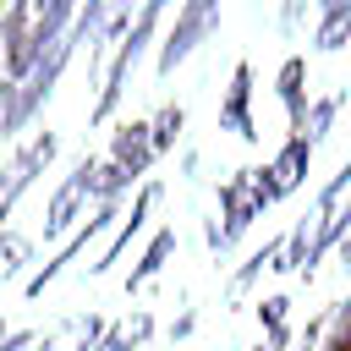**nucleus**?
Masks as SVG:
<instances>
[{"instance_id": "nucleus-1", "label": "nucleus", "mask_w": 351, "mask_h": 351, "mask_svg": "<svg viewBox=\"0 0 351 351\" xmlns=\"http://www.w3.org/2000/svg\"><path fill=\"white\" fill-rule=\"evenodd\" d=\"M165 5H170V0H143V5H137L132 27L121 33V44H115V60H110V71H104V88H99L93 121H110V115H115V104H121V93H126V82H132V71H137V60H143V49H148V44H154V33H159V16H165Z\"/></svg>"}, {"instance_id": "nucleus-2", "label": "nucleus", "mask_w": 351, "mask_h": 351, "mask_svg": "<svg viewBox=\"0 0 351 351\" xmlns=\"http://www.w3.org/2000/svg\"><path fill=\"white\" fill-rule=\"evenodd\" d=\"M263 208H269V197H263V186H258V170H236V176L219 186V219H225V225H208V247H214V252L236 247L241 230H247Z\"/></svg>"}, {"instance_id": "nucleus-3", "label": "nucleus", "mask_w": 351, "mask_h": 351, "mask_svg": "<svg viewBox=\"0 0 351 351\" xmlns=\"http://www.w3.org/2000/svg\"><path fill=\"white\" fill-rule=\"evenodd\" d=\"M93 186H99V159L93 154H82L77 165H71V176L55 186V197H49V208H44V241H60L71 225H82L88 214V203L99 208V197H93Z\"/></svg>"}, {"instance_id": "nucleus-4", "label": "nucleus", "mask_w": 351, "mask_h": 351, "mask_svg": "<svg viewBox=\"0 0 351 351\" xmlns=\"http://www.w3.org/2000/svg\"><path fill=\"white\" fill-rule=\"evenodd\" d=\"M208 33H219V0H181L170 33L159 38V60H154L159 77H170L181 60H192V49H197Z\"/></svg>"}, {"instance_id": "nucleus-5", "label": "nucleus", "mask_w": 351, "mask_h": 351, "mask_svg": "<svg viewBox=\"0 0 351 351\" xmlns=\"http://www.w3.org/2000/svg\"><path fill=\"white\" fill-rule=\"evenodd\" d=\"M60 154V137L55 132H38L33 143H22L5 165H0V230H5V219H11V208L22 203V192L49 170V159Z\"/></svg>"}, {"instance_id": "nucleus-6", "label": "nucleus", "mask_w": 351, "mask_h": 351, "mask_svg": "<svg viewBox=\"0 0 351 351\" xmlns=\"http://www.w3.org/2000/svg\"><path fill=\"white\" fill-rule=\"evenodd\" d=\"M132 5H143V0H82L77 5V22H71V44L82 49L88 44V66H99V49L115 38V33H126L132 27Z\"/></svg>"}, {"instance_id": "nucleus-7", "label": "nucleus", "mask_w": 351, "mask_h": 351, "mask_svg": "<svg viewBox=\"0 0 351 351\" xmlns=\"http://www.w3.org/2000/svg\"><path fill=\"white\" fill-rule=\"evenodd\" d=\"M307 165H313V143L307 137H285V148L258 170V186H263V197L269 203H280V197H291L302 181H307Z\"/></svg>"}, {"instance_id": "nucleus-8", "label": "nucleus", "mask_w": 351, "mask_h": 351, "mask_svg": "<svg viewBox=\"0 0 351 351\" xmlns=\"http://www.w3.org/2000/svg\"><path fill=\"white\" fill-rule=\"evenodd\" d=\"M115 219H121V203H99V208H93V214H88V219H82V225L66 236V247L55 252V263H44V269L27 280V296H44V285H49V280H55V274H60V269L77 258V252H88V241H99V236H104Z\"/></svg>"}, {"instance_id": "nucleus-9", "label": "nucleus", "mask_w": 351, "mask_h": 351, "mask_svg": "<svg viewBox=\"0 0 351 351\" xmlns=\"http://www.w3.org/2000/svg\"><path fill=\"white\" fill-rule=\"evenodd\" d=\"M219 132H230V137H241V143H258V121H252V66H247V60H236L230 88H225V99H219Z\"/></svg>"}, {"instance_id": "nucleus-10", "label": "nucleus", "mask_w": 351, "mask_h": 351, "mask_svg": "<svg viewBox=\"0 0 351 351\" xmlns=\"http://www.w3.org/2000/svg\"><path fill=\"white\" fill-rule=\"evenodd\" d=\"M154 159H159V154H154L148 121H121V126H115V137H110V165H121L132 181H143Z\"/></svg>"}, {"instance_id": "nucleus-11", "label": "nucleus", "mask_w": 351, "mask_h": 351, "mask_svg": "<svg viewBox=\"0 0 351 351\" xmlns=\"http://www.w3.org/2000/svg\"><path fill=\"white\" fill-rule=\"evenodd\" d=\"M99 335H104V318L99 313H71V318H60L55 329L38 335V351H93Z\"/></svg>"}, {"instance_id": "nucleus-12", "label": "nucleus", "mask_w": 351, "mask_h": 351, "mask_svg": "<svg viewBox=\"0 0 351 351\" xmlns=\"http://www.w3.org/2000/svg\"><path fill=\"white\" fill-rule=\"evenodd\" d=\"M154 203H159V181H148V186L137 192V203H132V214H126V219L115 225V241L104 247V258H99V263H88L93 274H104V269H110V263H115V258H121V252H126V247H132V241L143 236V225H148V214H154Z\"/></svg>"}, {"instance_id": "nucleus-13", "label": "nucleus", "mask_w": 351, "mask_h": 351, "mask_svg": "<svg viewBox=\"0 0 351 351\" xmlns=\"http://www.w3.org/2000/svg\"><path fill=\"white\" fill-rule=\"evenodd\" d=\"M274 93H280V104H285V121H291V132H302V115H307V60H302V55H291V60L280 66V77H274Z\"/></svg>"}, {"instance_id": "nucleus-14", "label": "nucleus", "mask_w": 351, "mask_h": 351, "mask_svg": "<svg viewBox=\"0 0 351 351\" xmlns=\"http://www.w3.org/2000/svg\"><path fill=\"white\" fill-rule=\"evenodd\" d=\"M351 44V0H318V27H313V49H346Z\"/></svg>"}, {"instance_id": "nucleus-15", "label": "nucleus", "mask_w": 351, "mask_h": 351, "mask_svg": "<svg viewBox=\"0 0 351 351\" xmlns=\"http://www.w3.org/2000/svg\"><path fill=\"white\" fill-rule=\"evenodd\" d=\"M148 335H154V313H148V307H137V313H126V318L104 324V335H99V346H93V351H137Z\"/></svg>"}, {"instance_id": "nucleus-16", "label": "nucleus", "mask_w": 351, "mask_h": 351, "mask_svg": "<svg viewBox=\"0 0 351 351\" xmlns=\"http://www.w3.org/2000/svg\"><path fill=\"white\" fill-rule=\"evenodd\" d=\"M170 252H176V225H165V230H154V241L143 247V258H137V269L126 274V291H143L148 280H159V274H165V263H170Z\"/></svg>"}, {"instance_id": "nucleus-17", "label": "nucleus", "mask_w": 351, "mask_h": 351, "mask_svg": "<svg viewBox=\"0 0 351 351\" xmlns=\"http://www.w3.org/2000/svg\"><path fill=\"white\" fill-rule=\"evenodd\" d=\"M335 110H340V93H324L318 104H307V115H302V132H291V137H307L313 148L329 137V126H335Z\"/></svg>"}, {"instance_id": "nucleus-18", "label": "nucleus", "mask_w": 351, "mask_h": 351, "mask_svg": "<svg viewBox=\"0 0 351 351\" xmlns=\"http://www.w3.org/2000/svg\"><path fill=\"white\" fill-rule=\"evenodd\" d=\"M181 126H186V110H181V104H159V115L148 121V137H154V154H165V148H176V137H181Z\"/></svg>"}, {"instance_id": "nucleus-19", "label": "nucleus", "mask_w": 351, "mask_h": 351, "mask_svg": "<svg viewBox=\"0 0 351 351\" xmlns=\"http://www.w3.org/2000/svg\"><path fill=\"white\" fill-rule=\"evenodd\" d=\"M324 351H351V302H340L324 318Z\"/></svg>"}, {"instance_id": "nucleus-20", "label": "nucleus", "mask_w": 351, "mask_h": 351, "mask_svg": "<svg viewBox=\"0 0 351 351\" xmlns=\"http://www.w3.org/2000/svg\"><path fill=\"white\" fill-rule=\"evenodd\" d=\"M27 346H38V329H16V335L0 340V351H27Z\"/></svg>"}, {"instance_id": "nucleus-21", "label": "nucleus", "mask_w": 351, "mask_h": 351, "mask_svg": "<svg viewBox=\"0 0 351 351\" xmlns=\"http://www.w3.org/2000/svg\"><path fill=\"white\" fill-rule=\"evenodd\" d=\"M302 5H307V0H285V22H296V16H302Z\"/></svg>"}, {"instance_id": "nucleus-22", "label": "nucleus", "mask_w": 351, "mask_h": 351, "mask_svg": "<svg viewBox=\"0 0 351 351\" xmlns=\"http://www.w3.org/2000/svg\"><path fill=\"white\" fill-rule=\"evenodd\" d=\"M0 340H5V318H0Z\"/></svg>"}]
</instances>
